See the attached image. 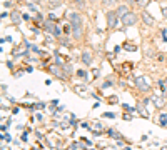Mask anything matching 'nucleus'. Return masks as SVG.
<instances>
[{
  "mask_svg": "<svg viewBox=\"0 0 167 150\" xmlns=\"http://www.w3.org/2000/svg\"><path fill=\"white\" fill-rule=\"evenodd\" d=\"M70 25H72V34H74L75 40L82 39V32H84V20L79 14H70Z\"/></svg>",
  "mask_w": 167,
  "mask_h": 150,
  "instance_id": "1",
  "label": "nucleus"
},
{
  "mask_svg": "<svg viewBox=\"0 0 167 150\" xmlns=\"http://www.w3.org/2000/svg\"><path fill=\"white\" fill-rule=\"evenodd\" d=\"M47 72H50L55 79H60V80H67V75H69L67 72H65V68L62 65H59V63H52V65H48Z\"/></svg>",
  "mask_w": 167,
  "mask_h": 150,
  "instance_id": "2",
  "label": "nucleus"
},
{
  "mask_svg": "<svg viewBox=\"0 0 167 150\" xmlns=\"http://www.w3.org/2000/svg\"><path fill=\"white\" fill-rule=\"evenodd\" d=\"M44 28H45V32L54 35V37H60V35H62V30H60V27L55 23V20L48 18L47 22H44Z\"/></svg>",
  "mask_w": 167,
  "mask_h": 150,
  "instance_id": "3",
  "label": "nucleus"
},
{
  "mask_svg": "<svg viewBox=\"0 0 167 150\" xmlns=\"http://www.w3.org/2000/svg\"><path fill=\"white\" fill-rule=\"evenodd\" d=\"M137 20H139V17H137L134 12H127V14L120 18V22L124 23L125 27H132V25H136V23H137Z\"/></svg>",
  "mask_w": 167,
  "mask_h": 150,
  "instance_id": "4",
  "label": "nucleus"
},
{
  "mask_svg": "<svg viewBox=\"0 0 167 150\" xmlns=\"http://www.w3.org/2000/svg\"><path fill=\"white\" fill-rule=\"evenodd\" d=\"M136 88L139 92H142V94H145V92H149L150 90V85L147 83V80L144 79V77H136Z\"/></svg>",
  "mask_w": 167,
  "mask_h": 150,
  "instance_id": "5",
  "label": "nucleus"
},
{
  "mask_svg": "<svg viewBox=\"0 0 167 150\" xmlns=\"http://www.w3.org/2000/svg\"><path fill=\"white\" fill-rule=\"evenodd\" d=\"M119 15H117V12H107V27L109 28H115L117 23H119Z\"/></svg>",
  "mask_w": 167,
  "mask_h": 150,
  "instance_id": "6",
  "label": "nucleus"
},
{
  "mask_svg": "<svg viewBox=\"0 0 167 150\" xmlns=\"http://www.w3.org/2000/svg\"><path fill=\"white\" fill-rule=\"evenodd\" d=\"M140 20L145 23V25H149V27H152L154 23H156V20H154V17L149 14V12H145V10L140 14Z\"/></svg>",
  "mask_w": 167,
  "mask_h": 150,
  "instance_id": "7",
  "label": "nucleus"
},
{
  "mask_svg": "<svg viewBox=\"0 0 167 150\" xmlns=\"http://www.w3.org/2000/svg\"><path fill=\"white\" fill-rule=\"evenodd\" d=\"M150 99H152V102H154V105H156L157 108H162L165 105V100L162 99L161 95H154V97H150Z\"/></svg>",
  "mask_w": 167,
  "mask_h": 150,
  "instance_id": "8",
  "label": "nucleus"
},
{
  "mask_svg": "<svg viewBox=\"0 0 167 150\" xmlns=\"http://www.w3.org/2000/svg\"><path fill=\"white\" fill-rule=\"evenodd\" d=\"M82 62L85 63V65H92V52L89 50V52H84L82 54Z\"/></svg>",
  "mask_w": 167,
  "mask_h": 150,
  "instance_id": "9",
  "label": "nucleus"
},
{
  "mask_svg": "<svg viewBox=\"0 0 167 150\" xmlns=\"http://www.w3.org/2000/svg\"><path fill=\"white\" fill-rule=\"evenodd\" d=\"M115 12H117V15H119V17L122 18V17H124V15L129 12V9H127V5H120V7H119V9H117Z\"/></svg>",
  "mask_w": 167,
  "mask_h": 150,
  "instance_id": "10",
  "label": "nucleus"
},
{
  "mask_svg": "<svg viewBox=\"0 0 167 150\" xmlns=\"http://www.w3.org/2000/svg\"><path fill=\"white\" fill-rule=\"evenodd\" d=\"M10 17H12V23H14V25H19V23H20V15H19V12L17 10H14V12H12V15H10Z\"/></svg>",
  "mask_w": 167,
  "mask_h": 150,
  "instance_id": "11",
  "label": "nucleus"
},
{
  "mask_svg": "<svg viewBox=\"0 0 167 150\" xmlns=\"http://www.w3.org/2000/svg\"><path fill=\"white\" fill-rule=\"evenodd\" d=\"M74 5H75L79 10H84V9H85V0H74Z\"/></svg>",
  "mask_w": 167,
  "mask_h": 150,
  "instance_id": "12",
  "label": "nucleus"
},
{
  "mask_svg": "<svg viewBox=\"0 0 167 150\" xmlns=\"http://www.w3.org/2000/svg\"><path fill=\"white\" fill-rule=\"evenodd\" d=\"M150 3V0H136V5H139V7H142V9H145Z\"/></svg>",
  "mask_w": 167,
  "mask_h": 150,
  "instance_id": "13",
  "label": "nucleus"
},
{
  "mask_svg": "<svg viewBox=\"0 0 167 150\" xmlns=\"http://www.w3.org/2000/svg\"><path fill=\"white\" fill-rule=\"evenodd\" d=\"M124 48H125V50H137V47L136 45H130V43H125V45H124Z\"/></svg>",
  "mask_w": 167,
  "mask_h": 150,
  "instance_id": "14",
  "label": "nucleus"
},
{
  "mask_svg": "<svg viewBox=\"0 0 167 150\" xmlns=\"http://www.w3.org/2000/svg\"><path fill=\"white\" fill-rule=\"evenodd\" d=\"M115 2H117V0H102L104 5H115Z\"/></svg>",
  "mask_w": 167,
  "mask_h": 150,
  "instance_id": "15",
  "label": "nucleus"
},
{
  "mask_svg": "<svg viewBox=\"0 0 167 150\" xmlns=\"http://www.w3.org/2000/svg\"><path fill=\"white\" fill-rule=\"evenodd\" d=\"M162 15H164V18H167V7H162Z\"/></svg>",
  "mask_w": 167,
  "mask_h": 150,
  "instance_id": "16",
  "label": "nucleus"
},
{
  "mask_svg": "<svg viewBox=\"0 0 167 150\" xmlns=\"http://www.w3.org/2000/svg\"><path fill=\"white\" fill-rule=\"evenodd\" d=\"M164 92H165V94H167V79L164 80Z\"/></svg>",
  "mask_w": 167,
  "mask_h": 150,
  "instance_id": "17",
  "label": "nucleus"
},
{
  "mask_svg": "<svg viewBox=\"0 0 167 150\" xmlns=\"http://www.w3.org/2000/svg\"><path fill=\"white\" fill-rule=\"evenodd\" d=\"M77 75H79V77H84L85 74H84V70H79V72H77Z\"/></svg>",
  "mask_w": 167,
  "mask_h": 150,
  "instance_id": "18",
  "label": "nucleus"
},
{
  "mask_svg": "<svg viewBox=\"0 0 167 150\" xmlns=\"http://www.w3.org/2000/svg\"><path fill=\"white\" fill-rule=\"evenodd\" d=\"M129 2V5H136V0H127Z\"/></svg>",
  "mask_w": 167,
  "mask_h": 150,
  "instance_id": "19",
  "label": "nucleus"
}]
</instances>
